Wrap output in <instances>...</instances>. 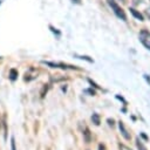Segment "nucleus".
<instances>
[{
  "mask_svg": "<svg viewBox=\"0 0 150 150\" xmlns=\"http://www.w3.org/2000/svg\"><path fill=\"white\" fill-rule=\"evenodd\" d=\"M139 40L143 43V46L150 50V33L148 30H142L139 33Z\"/></svg>",
  "mask_w": 150,
  "mask_h": 150,
  "instance_id": "7ed1b4c3",
  "label": "nucleus"
},
{
  "mask_svg": "<svg viewBox=\"0 0 150 150\" xmlns=\"http://www.w3.org/2000/svg\"><path fill=\"white\" fill-rule=\"evenodd\" d=\"M107 1H108V5L111 7V11H114V13L116 14V16L120 18V19H122L123 21H125L127 20V15H125L124 11L120 7V5L115 0H107Z\"/></svg>",
  "mask_w": 150,
  "mask_h": 150,
  "instance_id": "f257e3e1",
  "label": "nucleus"
},
{
  "mask_svg": "<svg viewBox=\"0 0 150 150\" xmlns=\"http://www.w3.org/2000/svg\"><path fill=\"white\" fill-rule=\"evenodd\" d=\"M43 64L46 66H49L52 68H61V69H77L76 67L74 66H69V64H66V63H55V62H50V61H42Z\"/></svg>",
  "mask_w": 150,
  "mask_h": 150,
  "instance_id": "f03ea898",
  "label": "nucleus"
},
{
  "mask_svg": "<svg viewBox=\"0 0 150 150\" xmlns=\"http://www.w3.org/2000/svg\"><path fill=\"white\" fill-rule=\"evenodd\" d=\"M16 79H18V70L14 69V68H12L9 70V80L11 81H15Z\"/></svg>",
  "mask_w": 150,
  "mask_h": 150,
  "instance_id": "0eeeda50",
  "label": "nucleus"
},
{
  "mask_svg": "<svg viewBox=\"0 0 150 150\" xmlns=\"http://www.w3.org/2000/svg\"><path fill=\"white\" fill-rule=\"evenodd\" d=\"M11 148H12V150H16V148H15V138L14 137H11Z\"/></svg>",
  "mask_w": 150,
  "mask_h": 150,
  "instance_id": "9b49d317",
  "label": "nucleus"
},
{
  "mask_svg": "<svg viewBox=\"0 0 150 150\" xmlns=\"http://www.w3.org/2000/svg\"><path fill=\"white\" fill-rule=\"evenodd\" d=\"M36 76H38V70L35 68H29V70L25 73V80L26 81H32Z\"/></svg>",
  "mask_w": 150,
  "mask_h": 150,
  "instance_id": "20e7f679",
  "label": "nucleus"
},
{
  "mask_svg": "<svg viewBox=\"0 0 150 150\" xmlns=\"http://www.w3.org/2000/svg\"><path fill=\"white\" fill-rule=\"evenodd\" d=\"M118 128H120V131H121L122 136H123L125 139H130V135L128 134V131H127V129H125V127H124V124H123L122 121L118 122Z\"/></svg>",
  "mask_w": 150,
  "mask_h": 150,
  "instance_id": "39448f33",
  "label": "nucleus"
},
{
  "mask_svg": "<svg viewBox=\"0 0 150 150\" xmlns=\"http://www.w3.org/2000/svg\"><path fill=\"white\" fill-rule=\"evenodd\" d=\"M121 149H122V150H131V149H129V148H127V146H124V145H121Z\"/></svg>",
  "mask_w": 150,
  "mask_h": 150,
  "instance_id": "a211bd4d",
  "label": "nucleus"
},
{
  "mask_svg": "<svg viewBox=\"0 0 150 150\" xmlns=\"http://www.w3.org/2000/svg\"><path fill=\"white\" fill-rule=\"evenodd\" d=\"M121 1H122V2H127V0H121Z\"/></svg>",
  "mask_w": 150,
  "mask_h": 150,
  "instance_id": "6ab92c4d",
  "label": "nucleus"
},
{
  "mask_svg": "<svg viewBox=\"0 0 150 150\" xmlns=\"http://www.w3.org/2000/svg\"><path fill=\"white\" fill-rule=\"evenodd\" d=\"M108 123H109V125H114V120L108 118Z\"/></svg>",
  "mask_w": 150,
  "mask_h": 150,
  "instance_id": "dca6fc26",
  "label": "nucleus"
},
{
  "mask_svg": "<svg viewBox=\"0 0 150 150\" xmlns=\"http://www.w3.org/2000/svg\"><path fill=\"white\" fill-rule=\"evenodd\" d=\"M83 135H84V139H86V142L89 143V142H90V131H89L88 128H84V132H83Z\"/></svg>",
  "mask_w": 150,
  "mask_h": 150,
  "instance_id": "6e6552de",
  "label": "nucleus"
},
{
  "mask_svg": "<svg viewBox=\"0 0 150 150\" xmlns=\"http://www.w3.org/2000/svg\"><path fill=\"white\" fill-rule=\"evenodd\" d=\"M136 145H137V148H138V150H146V148L144 146V144H143V142L139 139V138H137L136 139Z\"/></svg>",
  "mask_w": 150,
  "mask_h": 150,
  "instance_id": "1a4fd4ad",
  "label": "nucleus"
},
{
  "mask_svg": "<svg viewBox=\"0 0 150 150\" xmlns=\"http://www.w3.org/2000/svg\"><path fill=\"white\" fill-rule=\"evenodd\" d=\"M91 121H93V123H95L96 125H98L100 124V116H98V114H93Z\"/></svg>",
  "mask_w": 150,
  "mask_h": 150,
  "instance_id": "9d476101",
  "label": "nucleus"
},
{
  "mask_svg": "<svg viewBox=\"0 0 150 150\" xmlns=\"http://www.w3.org/2000/svg\"><path fill=\"white\" fill-rule=\"evenodd\" d=\"M73 4H81V0H70Z\"/></svg>",
  "mask_w": 150,
  "mask_h": 150,
  "instance_id": "f3484780",
  "label": "nucleus"
},
{
  "mask_svg": "<svg viewBox=\"0 0 150 150\" xmlns=\"http://www.w3.org/2000/svg\"><path fill=\"white\" fill-rule=\"evenodd\" d=\"M130 13L136 18V19H138L139 21H143L144 20V18H143V15L139 13V12H137L136 9H134V8H130Z\"/></svg>",
  "mask_w": 150,
  "mask_h": 150,
  "instance_id": "423d86ee",
  "label": "nucleus"
},
{
  "mask_svg": "<svg viewBox=\"0 0 150 150\" xmlns=\"http://www.w3.org/2000/svg\"><path fill=\"white\" fill-rule=\"evenodd\" d=\"M86 91H87V93H90L91 95H95V91H94V90H91V89H87Z\"/></svg>",
  "mask_w": 150,
  "mask_h": 150,
  "instance_id": "2eb2a0df",
  "label": "nucleus"
},
{
  "mask_svg": "<svg viewBox=\"0 0 150 150\" xmlns=\"http://www.w3.org/2000/svg\"><path fill=\"white\" fill-rule=\"evenodd\" d=\"M49 28H50V29H52V32H53V33H55L57 36L60 35V32H59V30H56V28H54L53 26H49Z\"/></svg>",
  "mask_w": 150,
  "mask_h": 150,
  "instance_id": "ddd939ff",
  "label": "nucleus"
},
{
  "mask_svg": "<svg viewBox=\"0 0 150 150\" xmlns=\"http://www.w3.org/2000/svg\"><path fill=\"white\" fill-rule=\"evenodd\" d=\"M4 129H5V139L7 138V123H6V120L4 118Z\"/></svg>",
  "mask_w": 150,
  "mask_h": 150,
  "instance_id": "f8f14e48",
  "label": "nucleus"
},
{
  "mask_svg": "<svg viewBox=\"0 0 150 150\" xmlns=\"http://www.w3.org/2000/svg\"><path fill=\"white\" fill-rule=\"evenodd\" d=\"M76 56H77V55H76ZM77 57H79V59H82V60L84 59V60H87V61H89V62H93V60H91V59H89L88 56H77Z\"/></svg>",
  "mask_w": 150,
  "mask_h": 150,
  "instance_id": "4468645a",
  "label": "nucleus"
}]
</instances>
